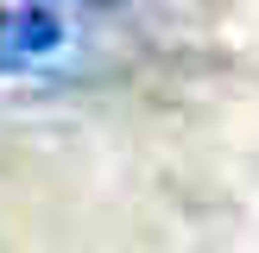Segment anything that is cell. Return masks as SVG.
I'll return each instance as SVG.
<instances>
[{"label": "cell", "mask_w": 259, "mask_h": 253, "mask_svg": "<svg viewBox=\"0 0 259 253\" xmlns=\"http://www.w3.org/2000/svg\"><path fill=\"white\" fill-rule=\"evenodd\" d=\"M89 51V25L57 0L0 7V76H57Z\"/></svg>", "instance_id": "obj_1"}]
</instances>
